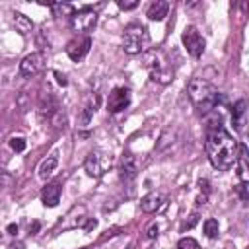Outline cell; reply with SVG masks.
Returning a JSON list of instances; mask_svg holds the SVG:
<instances>
[{
    "label": "cell",
    "instance_id": "ac0fdd59",
    "mask_svg": "<svg viewBox=\"0 0 249 249\" xmlns=\"http://www.w3.org/2000/svg\"><path fill=\"white\" fill-rule=\"evenodd\" d=\"M202 228H204V235H206V237H210V239H212V237H216V235H218V230H220L218 220H214V218H208V220L204 222V226H202Z\"/></svg>",
    "mask_w": 249,
    "mask_h": 249
},
{
    "label": "cell",
    "instance_id": "8992f818",
    "mask_svg": "<svg viewBox=\"0 0 249 249\" xmlns=\"http://www.w3.org/2000/svg\"><path fill=\"white\" fill-rule=\"evenodd\" d=\"M95 21H97V14L93 10H89V8H84L80 12H74L72 18H70V25L78 33H86V31L93 29Z\"/></svg>",
    "mask_w": 249,
    "mask_h": 249
},
{
    "label": "cell",
    "instance_id": "ffe728a7",
    "mask_svg": "<svg viewBox=\"0 0 249 249\" xmlns=\"http://www.w3.org/2000/svg\"><path fill=\"white\" fill-rule=\"evenodd\" d=\"M177 249H200V245L193 237H181L179 243H177Z\"/></svg>",
    "mask_w": 249,
    "mask_h": 249
},
{
    "label": "cell",
    "instance_id": "8fae6325",
    "mask_svg": "<svg viewBox=\"0 0 249 249\" xmlns=\"http://www.w3.org/2000/svg\"><path fill=\"white\" fill-rule=\"evenodd\" d=\"M167 12H169V4L165 2V0H156L154 4H150V8H148V19H152V21H161L165 16H167Z\"/></svg>",
    "mask_w": 249,
    "mask_h": 249
},
{
    "label": "cell",
    "instance_id": "83f0119b",
    "mask_svg": "<svg viewBox=\"0 0 249 249\" xmlns=\"http://www.w3.org/2000/svg\"><path fill=\"white\" fill-rule=\"evenodd\" d=\"M8 233L16 235V233H18V224H10V226H8Z\"/></svg>",
    "mask_w": 249,
    "mask_h": 249
},
{
    "label": "cell",
    "instance_id": "ba28073f",
    "mask_svg": "<svg viewBox=\"0 0 249 249\" xmlns=\"http://www.w3.org/2000/svg\"><path fill=\"white\" fill-rule=\"evenodd\" d=\"M43 68H45V54H43V53H31V54H27V56L21 60V64H19L21 76H35V74H39Z\"/></svg>",
    "mask_w": 249,
    "mask_h": 249
},
{
    "label": "cell",
    "instance_id": "9c48e42d",
    "mask_svg": "<svg viewBox=\"0 0 249 249\" xmlns=\"http://www.w3.org/2000/svg\"><path fill=\"white\" fill-rule=\"evenodd\" d=\"M89 47H91V39H89V37H76V39L68 41V45H66V54H68L74 62H80V60L88 54Z\"/></svg>",
    "mask_w": 249,
    "mask_h": 249
},
{
    "label": "cell",
    "instance_id": "9a60e30c",
    "mask_svg": "<svg viewBox=\"0 0 249 249\" xmlns=\"http://www.w3.org/2000/svg\"><path fill=\"white\" fill-rule=\"evenodd\" d=\"M14 25H16V31H19L21 35H27V33L33 29L31 19H29L27 16L19 14V12H16V14H14Z\"/></svg>",
    "mask_w": 249,
    "mask_h": 249
},
{
    "label": "cell",
    "instance_id": "cb8c5ba5",
    "mask_svg": "<svg viewBox=\"0 0 249 249\" xmlns=\"http://www.w3.org/2000/svg\"><path fill=\"white\" fill-rule=\"evenodd\" d=\"M156 235H158V226H150V230H148V237L154 239Z\"/></svg>",
    "mask_w": 249,
    "mask_h": 249
},
{
    "label": "cell",
    "instance_id": "7c38bea8",
    "mask_svg": "<svg viewBox=\"0 0 249 249\" xmlns=\"http://www.w3.org/2000/svg\"><path fill=\"white\" fill-rule=\"evenodd\" d=\"M56 165H58V154L47 156V160H43L41 165H39V177H41V179H49V177L54 173Z\"/></svg>",
    "mask_w": 249,
    "mask_h": 249
},
{
    "label": "cell",
    "instance_id": "f1b7e54d",
    "mask_svg": "<svg viewBox=\"0 0 249 249\" xmlns=\"http://www.w3.org/2000/svg\"><path fill=\"white\" fill-rule=\"evenodd\" d=\"M128 249H134V247H128Z\"/></svg>",
    "mask_w": 249,
    "mask_h": 249
},
{
    "label": "cell",
    "instance_id": "5bb4252c",
    "mask_svg": "<svg viewBox=\"0 0 249 249\" xmlns=\"http://www.w3.org/2000/svg\"><path fill=\"white\" fill-rule=\"evenodd\" d=\"M231 119H233L235 128H237V130H241V128H243V124H245V101H243V99H239V101L233 105Z\"/></svg>",
    "mask_w": 249,
    "mask_h": 249
},
{
    "label": "cell",
    "instance_id": "30bf717a",
    "mask_svg": "<svg viewBox=\"0 0 249 249\" xmlns=\"http://www.w3.org/2000/svg\"><path fill=\"white\" fill-rule=\"evenodd\" d=\"M60 193H62V187H60L58 183H49V185L43 189V193H41L43 204L49 206V208L56 206V204L60 202Z\"/></svg>",
    "mask_w": 249,
    "mask_h": 249
},
{
    "label": "cell",
    "instance_id": "603a6c76",
    "mask_svg": "<svg viewBox=\"0 0 249 249\" xmlns=\"http://www.w3.org/2000/svg\"><path fill=\"white\" fill-rule=\"evenodd\" d=\"M239 196H241V200H243V202L249 198V193H247V183H241V185H239Z\"/></svg>",
    "mask_w": 249,
    "mask_h": 249
},
{
    "label": "cell",
    "instance_id": "2e32d148",
    "mask_svg": "<svg viewBox=\"0 0 249 249\" xmlns=\"http://www.w3.org/2000/svg\"><path fill=\"white\" fill-rule=\"evenodd\" d=\"M235 163L239 165V179L241 183H247V148L241 144L239 150H237V160Z\"/></svg>",
    "mask_w": 249,
    "mask_h": 249
},
{
    "label": "cell",
    "instance_id": "e0dca14e",
    "mask_svg": "<svg viewBox=\"0 0 249 249\" xmlns=\"http://www.w3.org/2000/svg\"><path fill=\"white\" fill-rule=\"evenodd\" d=\"M121 171H123V175H126V177H134V173H136V163H134V158H132L130 154H126V156L123 158Z\"/></svg>",
    "mask_w": 249,
    "mask_h": 249
},
{
    "label": "cell",
    "instance_id": "3957f363",
    "mask_svg": "<svg viewBox=\"0 0 249 249\" xmlns=\"http://www.w3.org/2000/svg\"><path fill=\"white\" fill-rule=\"evenodd\" d=\"M148 43H150V35L146 27L140 23H130L123 33V49L128 54L144 53L148 49Z\"/></svg>",
    "mask_w": 249,
    "mask_h": 249
},
{
    "label": "cell",
    "instance_id": "52a82bcc",
    "mask_svg": "<svg viewBox=\"0 0 249 249\" xmlns=\"http://www.w3.org/2000/svg\"><path fill=\"white\" fill-rule=\"evenodd\" d=\"M130 105V89L128 88H115L109 93L107 99V111L109 113H119Z\"/></svg>",
    "mask_w": 249,
    "mask_h": 249
},
{
    "label": "cell",
    "instance_id": "277c9868",
    "mask_svg": "<svg viewBox=\"0 0 249 249\" xmlns=\"http://www.w3.org/2000/svg\"><path fill=\"white\" fill-rule=\"evenodd\" d=\"M109 165H111V154L101 152V150L89 152V154L86 156V161H84V167H86V171H88L91 177L103 175Z\"/></svg>",
    "mask_w": 249,
    "mask_h": 249
},
{
    "label": "cell",
    "instance_id": "5b68a950",
    "mask_svg": "<svg viewBox=\"0 0 249 249\" xmlns=\"http://www.w3.org/2000/svg\"><path fill=\"white\" fill-rule=\"evenodd\" d=\"M181 39H183V45H185L187 53H189L193 58H200V56H202V53H204V39H202V35L198 33L196 27L189 25V27L183 31Z\"/></svg>",
    "mask_w": 249,
    "mask_h": 249
},
{
    "label": "cell",
    "instance_id": "6da1fadb",
    "mask_svg": "<svg viewBox=\"0 0 249 249\" xmlns=\"http://www.w3.org/2000/svg\"><path fill=\"white\" fill-rule=\"evenodd\" d=\"M204 148H206V156H208L210 163H212L216 169L226 171V169H230L231 165H235L239 146H237V142L233 140V136H231L230 132H226L222 126L208 130Z\"/></svg>",
    "mask_w": 249,
    "mask_h": 249
},
{
    "label": "cell",
    "instance_id": "4fadbf2b",
    "mask_svg": "<svg viewBox=\"0 0 249 249\" xmlns=\"http://www.w3.org/2000/svg\"><path fill=\"white\" fill-rule=\"evenodd\" d=\"M163 195H160V193H150V195H146L144 198H142V202H140V206H142V210L144 212H156L161 204H163Z\"/></svg>",
    "mask_w": 249,
    "mask_h": 249
},
{
    "label": "cell",
    "instance_id": "4316f807",
    "mask_svg": "<svg viewBox=\"0 0 249 249\" xmlns=\"http://www.w3.org/2000/svg\"><path fill=\"white\" fill-rule=\"evenodd\" d=\"M39 228H41V226H39V222H33V224L29 226V231H31V233H37V231H39Z\"/></svg>",
    "mask_w": 249,
    "mask_h": 249
},
{
    "label": "cell",
    "instance_id": "7402d4cb",
    "mask_svg": "<svg viewBox=\"0 0 249 249\" xmlns=\"http://www.w3.org/2000/svg\"><path fill=\"white\" fill-rule=\"evenodd\" d=\"M117 6H119L121 10H132V8H136V6H138V0H130V2L119 0V2H117Z\"/></svg>",
    "mask_w": 249,
    "mask_h": 249
},
{
    "label": "cell",
    "instance_id": "484cf974",
    "mask_svg": "<svg viewBox=\"0 0 249 249\" xmlns=\"http://www.w3.org/2000/svg\"><path fill=\"white\" fill-rule=\"evenodd\" d=\"M196 220H198V214H193L191 220H189V224H187V228H193V226L196 224Z\"/></svg>",
    "mask_w": 249,
    "mask_h": 249
},
{
    "label": "cell",
    "instance_id": "d6986e66",
    "mask_svg": "<svg viewBox=\"0 0 249 249\" xmlns=\"http://www.w3.org/2000/svg\"><path fill=\"white\" fill-rule=\"evenodd\" d=\"M51 10L54 12V16H70L74 14V8L70 4H51Z\"/></svg>",
    "mask_w": 249,
    "mask_h": 249
},
{
    "label": "cell",
    "instance_id": "44dd1931",
    "mask_svg": "<svg viewBox=\"0 0 249 249\" xmlns=\"http://www.w3.org/2000/svg\"><path fill=\"white\" fill-rule=\"evenodd\" d=\"M10 148L14 152H23L25 150V140L23 138H12L10 140Z\"/></svg>",
    "mask_w": 249,
    "mask_h": 249
},
{
    "label": "cell",
    "instance_id": "7a4b0ae2",
    "mask_svg": "<svg viewBox=\"0 0 249 249\" xmlns=\"http://www.w3.org/2000/svg\"><path fill=\"white\" fill-rule=\"evenodd\" d=\"M187 93H189L191 103L198 111H202V113L214 109L216 103H218V99H220L218 89L208 80H202V78H193L189 82V86H187Z\"/></svg>",
    "mask_w": 249,
    "mask_h": 249
},
{
    "label": "cell",
    "instance_id": "d4e9b609",
    "mask_svg": "<svg viewBox=\"0 0 249 249\" xmlns=\"http://www.w3.org/2000/svg\"><path fill=\"white\" fill-rule=\"evenodd\" d=\"M54 76H56V80H58V84H62V86H66V84H68V80H66V78H64V76L60 74V72H54Z\"/></svg>",
    "mask_w": 249,
    "mask_h": 249
}]
</instances>
